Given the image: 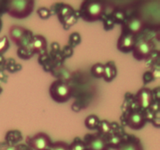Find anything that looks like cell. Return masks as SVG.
Masks as SVG:
<instances>
[{
  "mask_svg": "<svg viewBox=\"0 0 160 150\" xmlns=\"http://www.w3.org/2000/svg\"><path fill=\"white\" fill-rule=\"evenodd\" d=\"M106 6L99 2L84 1L80 7V16L88 22H95L102 18Z\"/></svg>",
  "mask_w": 160,
  "mask_h": 150,
  "instance_id": "obj_2",
  "label": "cell"
},
{
  "mask_svg": "<svg viewBox=\"0 0 160 150\" xmlns=\"http://www.w3.org/2000/svg\"><path fill=\"white\" fill-rule=\"evenodd\" d=\"M154 51V45L149 39H142L136 41L132 50L133 56L138 61L145 60L152 56Z\"/></svg>",
  "mask_w": 160,
  "mask_h": 150,
  "instance_id": "obj_4",
  "label": "cell"
},
{
  "mask_svg": "<svg viewBox=\"0 0 160 150\" xmlns=\"http://www.w3.org/2000/svg\"><path fill=\"white\" fill-rule=\"evenodd\" d=\"M112 20L117 23H123L126 20V14L122 10H116L112 13Z\"/></svg>",
  "mask_w": 160,
  "mask_h": 150,
  "instance_id": "obj_21",
  "label": "cell"
},
{
  "mask_svg": "<svg viewBox=\"0 0 160 150\" xmlns=\"http://www.w3.org/2000/svg\"><path fill=\"white\" fill-rule=\"evenodd\" d=\"M38 14L42 19H47L50 16V11L48 8L42 7L38 9Z\"/></svg>",
  "mask_w": 160,
  "mask_h": 150,
  "instance_id": "obj_23",
  "label": "cell"
},
{
  "mask_svg": "<svg viewBox=\"0 0 160 150\" xmlns=\"http://www.w3.org/2000/svg\"><path fill=\"white\" fill-rule=\"evenodd\" d=\"M28 34V30L19 25H12L9 30V34L11 41L16 45H21L24 42Z\"/></svg>",
  "mask_w": 160,
  "mask_h": 150,
  "instance_id": "obj_11",
  "label": "cell"
},
{
  "mask_svg": "<svg viewBox=\"0 0 160 150\" xmlns=\"http://www.w3.org/2000/svg\"><path fill=\"white\" fill-rule=\"evenodd\" d=\"M136 37L129 34H123L122 33L121 35L117 41V46L118 50L123 52H132L134 45L136 43Z\"/></svg>",
  "mask_w": 160,
  "mask_h": 150,
  "instance_id": "obj_10",
  "label": "cell"
},
{
  "mask_svg": "<svg viewBox=\"0 0 160 150\" xmlns=\"http://www.w3.org/2000/svg\"><path fill=\"white\" fill-rule=\"evenodd\" d=\"M2 20L0 19V31H1V28H2Z\"/></svg>",
  "mask_w": 160,
  "mask_h": 150,
  "instance_id": "obj_25",
  "label": "cell"
},
{
  "mask_svg": "<svg viewBox=\"0 0 160 150\" xmlns=\"http://www.w3.org/2000/svg\"><path fill=\"white\" fill-rule=\"evenodd\" d=\"M69 148H70V150H86L84 141L78 138H75L73 142L70 145H69Z\"/></svg>",
  "mask_w": 160,
  "mask_h": 150,
  "instance_id": "obj_19",
  "label": "cell"
},
{
  "mask_svg": "<svg viewBox=\"0 0 160 150\" xmlns=\"http://www.w3.org/2000/svg\"><path fill=\"white\" fill-rule=\"evenodd\" d=\"M123 23L122 33L131 34L134 37L141 34L145 28L144 22L138 17H132L129 19H126Z\"/></svg>",
  "mask_w": 160,
  "mask_h": 150,
  "instance_id": "obj_9",
  "label": "cell"
},
{
  "mask_svg": "<svg viewBox=\"0 0 160 150\" xmlns=\"http://www.w3.org/2000/svg\"><path fill=\"white\" fill-rule=\"evenodd\" d=\"M106 139H107L109 148H117L123 141V138L122 136L118 134H115V133H111L109 135L106 136Z\"/></svg>",
  "mask_w": 160,
  "mask_h": 150,
  "instance_id": "obj_16",
  "label": "cell"
},
{
  "mask_svg": "<svg viewBox=\"0 0 160 150\" xmlns=\"http://www.w3.org/2000/svg\"><path fill=\"white\" fill-rule=\"evenodd\" d=\"M51 98L56 102L63 103L72 96V88L67 82L61 80L53 81L49 88Z\"/></svg>",
  "mask_w": 160,
  "mask_h": 150,
  "instance_id": "obj_3",
  "label": "cell"
},
{
  "mask_svg": "<svg viewBox=\"0 0 160 150\" xmlns=\"http://www.w3.org/2000/svg\"><path fill=\"white\" fill-rule=\"evenodd\" d=\"M34 1L33 0H12L6 2V11L12 18H27L33 12L34 8Z\"/></svg>",
  "mask_w": 160,
  "mask_h": 150,
  "instance_id": "obj_1",
  "label": "cell"
},
{
  "mask_svg": "<svg viewBox=\"0 0 160 150\" xmlns=\"http://www.w3.org/2000/svg\"><path fill=\"white\" fill-rule=\"evenodd\" d=\"M96 130H98V134L106 137L112 133V123L106 120H100Z\"/></svg>",
  "mask_w": 160,
  "mask_h": 150,
  "instance_id": "obj_15",
  "label": "cell"
},
{
  "mask_svg": "<svg viewBox=\"0 0 160 150\" xmlns=\"http://www.w3.org/2000/svg\"><path fill=\"white\" fill-rule=\"evenodd\" d=\"M52 143L50 137L45 132H38L27 138V144L31 150H49Z\"/></svg>",
  "mask_w": 160,
  "mask_h": 150,
  "instance_id": "obj_6",
  "label": "cell"
},
{
  "mask_svg": "<svg viewBox=\"0 0 160 150\" xmlns=\"http://www.w3.org/2000/svg\"><path fill=\"white\" fill-rule=\"evenodd\" d=\"M31 46L33 53L42 52L47 48L46 39L40 34L33 36L31 41Z\"/></svg>",
  "mask_w": 160,
  "mask_h": 150,
  "instance_id": "obj_12",
  "label": "cell"
},
{
  "mask_svg": "<svg viewBox=\"0 0 160 150\" xmlns=\"http://www.w3.org/2000/svg\"><path fill=\"white\" fill-rule=\"evenodd\" d=\"M148 121L145 115V111L139 109H132L129 111L126 116L127 125L133 130H140Z\"/></svg>",
  "mask_w": 160,
  "mask_h": 150,
  "instance_id": "obj_7",
  "label": "cell"
},
{
  "mask_svg": "<svg viewBox=\"0 0 160 150\" xmlns=\"http://www.w3.org/2000/svg\"><path fill=\"white\" fill-rule=\"evenodd\" d=\"M104 72V64L95 63L91 68V73L97 78H101L103 77Z\"/></svg>",
  "mask_w": 160,
  "mask_h": 150,
  "instance_id": "obj_18",
  "label": "cell"
},
{
  "mask_svg": "<svg viewBox=\"0 0 160 150\" xmlns=\"http://www.w3.org/2000/svg\"><path fill=\"white\" fill-rule=\"evenodd\" d=\"M117 150H144L143 146L138 139L123 140L117 148Z\"/></svg>",
  "mask_w": 160,
  "mask_h": 150,
  "instance_id": "obj_13",
  "label": "cell"
},
{
  "mask_svg": "<svg viewBox=\"0 0 160 150\" xmlns=\"http://www.w3.org/2000/svg\"><path fill=\"white\" fill-rule=\"evenodd\" d=\"M84 142L86 150H109L107 139L105 136L98 132L95 134H88L84 136Z\"/></svg>",
  "mask_w": 160,
  "mask_h": 150,
  "instance_id": "obj_5",
  "label": "cell"
},
{
  "mask_svg": "<svg viewBox=\"0 0 160 150\" xmlns=\"http://www.w3.org/2000/svg\"><path fill=\"white\" fill-rule=\"evenodd\" d=\"M49 150H70V148L67 142H62V141H58V142L52 143Z\"/></svg>",
  "mask_w": 160,
  "mask_h": 150,
  "instance_id": "obj_20",
  "label": "cell"
},
{
  "mask_svg": "<svg viewBox=\"0 0 160 150\" xmlns=\"http://www.w3.org/2000/svg\"><path fill=\"white\" fill-rule=\"evenodd\" d=\"M6 150H18V149H17V147L9 146V147H8V148H6Z\"/></svg>",
  "mask_w": 160,
  "mask_h": 150,
  "instance_id": "obj_24",
  "label": "cell"
},
{
  "mask_svg": "<svg viewBox=\"0 0 160 150\" xmlns=\"http://www.w3.org/2000/svg\"><path fill=\"white\" fill-rule=\"evenodd\" d=\"M99 121V118L96 115L92 114V115H89L86 117L85 120H84V124H85L86 128H88V129L95 130L98 128Z\"/></svg>",
  "mask_w": 160,
  "mask_h": 150,
  "instance_id": "obj_17",
  "label": "cell"
},
{
  "mask_svg": "<svg viewBox=\"0 0 160 150\" xmlns=\"http://www.w3.org/2000/svg\"><path fill=\"white\" fill-rule=\"evenodd\" d=\"M9 42L7 37L5 36V37L0 38V54L6 52L9 48Z\"/></svg>",
  "mask_w": 160,
  "mask_h": 150,
  "instance_id": "obj_22",
  "label": "cell"
},
{
  "mask_svg": "<svg viewBox=\"0 0 160 150\" xmlns=\"http://www.w3.org/2000/svg\"><path fill=\"white\" fill-rule=\"evenodd\" d=\"M138 108L142 111H146L154 104V93L147 88H143L137 92L135 96Z\"/></svg>",
  "mask_w": 160,
  "mask_h": 150,
  "instance_id": "obj_8",
  "label": "cell"
},
{
  "mask_svg": "<svg viewBox=\"0 0 160 150\" xmlns=\"http://www.w3.org/2000/svg\"><path fill=\"white\" fill-rule=\"evenodd\" d=\"M117 73L116 66L112 62H108L104 64V72L102 78L106 81H111L116 78Z\"/></svg>",
  "mask_w": 160,
  "mask_h": 150,
  "instance_id": "obj_14",
  "label": "cell"
}]
</instances>
